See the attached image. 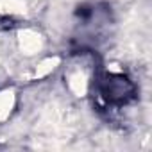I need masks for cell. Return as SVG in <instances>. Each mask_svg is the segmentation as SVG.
<instances>
[{"instance_id": "obj_1", "label": "cell", "mask_w": 152, "mask_h": 152, "mask_svg": "<svg viewBox=\"0 0 152 152\" xmlns=\"http://www.w3.org/2000/svg\"><path fill=\"white\" fill-rule=\"evenodd\" d=\"M18 41H20V50L27 56L38 54V50H41V36L36 31H23Z\"/></svg>"}, {"instance_id": "obj_2", "label": "cell", "mask_w": 152, "mask_h": 152, "mask_svg": "<svg viewBox=\"0 0 152 152\" xmlns=\"http://www.w3.org/2000/svg\"><path fill=\"white\" fill-rule=\"evenodd\" d=\"M13 107H15V93L9 90L0 91V122L9 118Z\"/></svg>"}]
</instances>
